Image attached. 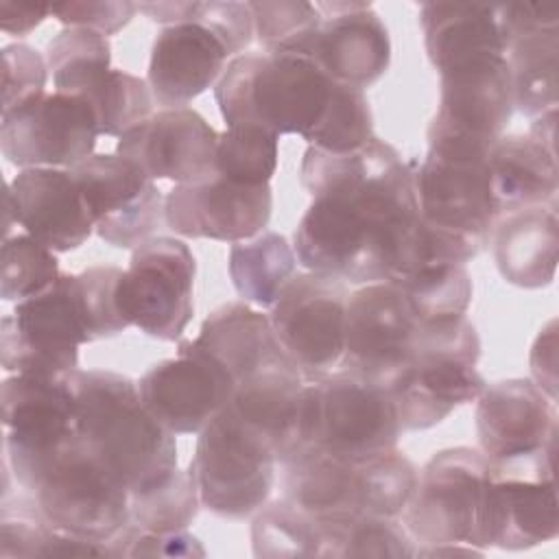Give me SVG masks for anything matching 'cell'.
I'll use <instances>...</instances> for the list:
<instances>
[{
	"label": "cell",
	"mask_w": 559,
	"mask_h": 559,
	"mask_svg": "<svg viewBox=\"0 0 559 559\" xmlns=\"http://www.w3.org/2000/svg\"><path fill=\"white\" fill-rule=\"evenodd\" d=\"M299 179L312 199L293 234L301 266L358 286L402 271L421 216L413 168L389 142L347 153L308 146Z\"/></svg>",
	"instance_id": "obj_1"
},
{
	"label": "cell",
	"mask_w": 559,
	"mask_h": 559,
	"mask_svg": "<svg viewBox=\"0 0 559 559\" xmlns=\"http://www.w3.org/2000/svg\"><path fill=\"white\" fill-rule=\"evenodd\" d=\"M79 441L129 489H148L177 469V441L142 404L138 382L109 369L68 376Z\"/></svg>",
	"instance_id": "obj_2"
},
{
	"label": "cell",
	"mask_w": 559,
	"mask_h": 559,
	"mask_svg": "<svg viewBox=\"0 0 559 559\" xmlns=\"http://www.w3.org/2000/svg\"><path fill=\"white\" fill-rule=\"evenodd\" d=\"M334 85L308 57L247 50L227 63L214 98L227 127L258 124L308 140L328 111Z\"/></svg>",
	"instance_id": "obj_3"
},
{
	"label": "cell",
	"mask_w": 559,
	"mask_h": 559,
	"mask_svg": "<svg viewBox=\"0 0 559 559\" xmlns=\"http://www.w3.org/2000/svg\"><path fill=\"white\" fill-rule=\"evenodd\" d=\"M280 467L282 498L321 522L360 515L400 518L419 474L397 448L367 461H345L306 448L282 461Z\"/></svg>",
	"instance_id": "obj_4"
},
{
	"label": "cell",
	"mask_w": 559,
	"mask_h": 559,
	"mask_svg": "<svg viewBox=\"0 0 559 559\" xmlns=\"http://www.w3.org/2000/svg\"><path fill=\"white\" fill-rule=\"evenodd\" d=\"M480 336L461 317L421 321L408 365L386 384L402 430H428L485 389L478 373Z\"/></svg>",
	"instance_id": "obj_5"
},
{
	"label": "cell",
	"mask_w": 559,
	"mask_h": 559,
	"mask_svg": "<svg viewBox=\"0 0 559 559\" xmlns=\"http://www.w3.org/2000/svg\"><path fill=\"white\" fill-rule=\"evenodd\" d=\"M400 435L402 424L389 389L338 369L304 384L299 445L293 454L314 448L336 459L367 461L395 450Z\"/></svg>",
	"instance_id": "obj_6"
},
{
	"label": "cell",
	"mask_w": 559,
	"mask_h": 559,
	"mask_svg": "<svg viewBox=\"0 0 559 559\" xmlns=\"http://www.w3.org/2000/svg\"><path fill=\"white\" fill-rule=\"evenodd\" d=\"M188 467L203 509L225 520H249L271 498L277 454L269 439L225 406L199 432Z\"/></svg>",
	"instance_id": "obj_7"
},
{
	"label": "cell",
	"mask_w": 559,
	"mask_h": 559,
	"mask_svg": "<svg viewBox=\"0 0 559 559\" xmlns=\"http://www.w3.org/2000/svg\"><path fill=\"white\" fill-rule=\"evenodd\" d=\"M491 146L454 135L428 138V153L413 168L417 207L426 225L483 247L489 242L500 218L489 175Z\"/></svg>",
	"instance_id": "obj_8"
},
{
	"label": "cell",
	"mask_w": 559,
	"mask_h": 559,
	"mask_svg": "<svg viewBox=\"0 0 559 559\" xmlns=\"http://www.w3.org/2000/svg\"><path fill=\"white\" fill-rule=\"evenodd\" d=\"M35 513L52 528L105 544L129 522V489L79 441L44 465L31 489Z\"/></svg>",
	"instance_id": "obj_9"
},
{
	"label": "cell",
	"mask_w": 559,
	"mask_h": 559,
	"mask_svg": "<svg viewBox=\"0 0 559 559\" xmlns=\"http://www.w3.org/2000/svg\"><path fill=\"white\" fill-rule=\"evenodd\" d=\"M555 452L509 463H489L483 489L474 548L528 550L559 535V500L555 480Z\"/></svg>",
	"instance_id": "obj_10"
},
{
	"label": "cell",
	"mask_w": 559,
	"mask_h": 559,
	"mask_svg": "<svg viewBox=\"0 0 559 559\" xmlns=\"http://www.w3.org/2000/svg\"><path fill=\"white\" fill-rule=\"evenodd\" d=\"M489 461L474 448H445L417 474L415 491L400 515L406 533L426 557L443 546H472Z\"/></svg>",
	"instance_id": "obj_11"
},
{
	"label": "cell",
	"mask_w": 559,
	"mask_h": 559,
	"mask_svg": "<svg viewBox=\"0 0 559 559\" xmlns=\"http://www.w3.org/2000/svg\"><path fill=\"white\" fill-rule=\"evenodd\" d=\"M85 343L92 338L72 273L15 304L0 323V362L9 373L68 378L79 369V347Z\"/></svg>",
	"instance_id": "obj_12"
},
{
	"label": "cell",
	"mask_w": 559,
	"mask_h": 559,
	"mask_svg": "<svg viewBox=\"0 0 559 559\" xmlns=\"http://www.w3.org/2000/svg\"><path fill=\"white\" fill-rule=\"evenodd\" d=\"M4 465L28 491L39 472L76 439L74 393L68 378L13 373L0 384Z\"/></svg>",
	"instance_id": "obj_13"
},
{
	"label": "cell",
	"mask_w": 559,
	"mask_h": 559,
	"mask_svg": "<svg viewBox=\"0 0 559 559\" xmlns=\"http://www.w3.org/2000/svg\"><path fill=\"white\" fill-rule=\"evenodd\" d=\"M349 293L343 280L306 271L293 275L271 306L275 336L304 382H317L341 365Z\"/></svg>",
	"instance_id": "obj_14"
},
{
	"label": "cell",
	"mask_w": 559,
	"mask_h": 559,
	"mask_svg": "<svg viewBox=\"0 0 559 559\" xmlns=\"http://www.w3.org/2000/svg\"><path fill=\"white\" fill-rule=\"evenodd\" d=\"M197 260L190 247L155 236L133 249L120 280V306L131 325L157 341H181L194 314Z\"/></svg>",
	"instance_id": "obj_15"
},
{
	"label": "cell",
	"mask_w": 559,
	"mask_h": 559,
	"mask_svg": "<svg viewBox=\"0 0 559 559\" xmlns=\"http://www.w3.org/2000/svg\"><path fill=\"white\" fill-rule=\"evenodd\" d=\"M98 138L92 105L63 92L0 114V151L20 168H74L94 155Z\"/></svg>",
	"instance_id": "obj_16"
},
{
	"label": "cell",
	"mask_w": 559,
	"mask_h": 559,
	"mask_svg": "<svg viewBox=\"0 0 559 559\" xmlns=\"http://www.w3.org/2000/svg\"><path fill=\"white\" fill-rule=\"evenodd\" d=\"M96 234L116 249H138L164 223V194L151 177L122 155L94 153L70 168Z\"/></svg>",
	"instance_id": "obj_17"
},
{
	"label": "cell",
	"mask_w": 559,
	"mask_h": 559,
	"mask_svg": "<svg viewBox=\"0 0 559 559\" xmlns=\"http://www.w3.org/2000/svg\"><path fill=\"white\" fill-rule=\"evenodd\" d=\"M229 371L203 347L179 341L175 358L155 362L138 380L142 404L173 435H199L234 395Z\"/></svg>",
	"instance_id": "obj_18"
},
{
	"label": "cell",
	"mask_w": 559,
	"mask_h": 559,
	"mask_svg": "<svg viewBox=\"0 0 559 559\" xmlns=\"http://www.w3.org/2000/svg\"><path fill=\"white\" fill-rule=\"evenodd\" d=\"M419 319L393 282L365 284L349 293L341 369L389 384L415 347Z\"/></svg>",
	"instance_id": "obj_19"
},
{
	"label": "cell",
	"mask_w": 559,
	"mask_h": 559,
	"mask_svg": "<svg viewBox=\"0 0 559 559\" xmlns=\"http://www.w3.org/2000/svg\"><path fill=\"white\" fill-rule=\"evenodd\" d=\"M214 127L192 107L159 109L118 138L116 153L133 162L146 177L175 186L203 183L216 177Z\"/></svg>",
	"instance_id": "obj_20"
},
{
	"label": "cell",
	"mask_w": 559,
	"mask_h": 559,
	"mask_svg": "<svg viewBox=\"0 0 559 559\" xmlns=\"http://www.w3.org/2000/svg\"><path fill=\"white\" fill-rule=\"evenodd\" d=\"M271 186H242L221 175L203 183L173 186L164 199V223L183 238L242 242L269 225Z\"/></svg>",
	"instance_id": "obj_21"
},
{
	"label": "cell",
	"mask_w": 559,
	"mask_h": 559,
	"mask_svg": "<svg viewBox=\"0 0 559 559\" xmlns=\"http://www.w3.org/2000/svg\"><path fill=\"white\" fill-rule=\"evenodd\" d=\"M476 435L489 463H509L557 448V406L533 380L485 384L476 397Z\"/></svg>",
	"instance_id": "obj_22"
},
{
	"label": "cell",
	"mask_w": 559,
	"mask_h": 559,
	"mask_svg": "<svg viewBox=\"0 0 559 559\" xmlns=\"http://www.w3.org/2000/svg\"><path fill=\"white\" fill-rule=\"evenodd\" d=\"M439 76V107L426 138L454 135L496 144L515 111L507 57H485Z\"/></svg>",
	"instance_id": "obj_23"
},
{
	"label": "cell",
	"mask_w": 559,
	"mask_h": 559,
	"mask_svg": "<svg viewBox=\"0 0 559 559\" xmlns=\"http://www.w3.org/2000/svg\"><path fill=\"white\" fill-rule=\"evenodd\" d=\"M231 59V46L199 15V9L192 22L164 26L153 41L146 74L155 105L162 109L188 107L218 83Z\"/></svg>",
	"instance_id": "obj_24"
},
{
	"label": "cell",
	"mask_w": 559,
	"mask_h": 559,
	"mask_svg": "<svg viewBox=\"0 0 559 559\" xmlns=\"http://www.w3.org/2000/svg\"><path fill=\"white\" fill-rule=\"evenodd\" d=\"M323 22L310 59L341 85L362 90L384 76L391 37L369 2H317Z\"/></svg>",
	"instance_id": "obj_25"
},
{
	"label": "cell",
	"mask_w": 559,
	"mask_h": 559,
	"mask_svg": "<svg viewBox=\"0 0 559 559\" xmlns=\"http://www.w3.org/2000/svg\"><path fill=\"white\" fill-rule=\"evenodd\" d=\"M7 194L24 234L55 253L79 249L96 231L70 168H22Z\"/></svg>",
	"instance_id": "obj_26"
},
{
	"label": "cell",
	"mask_w": 559,
	"mask_h": 559,
	"mask_svg": "<svg viewBox=\"0 0 559 559\" xmlns=\"http://www.w3.org/2000/svg\"><path fill=\"white\" fill-rule=\"evenodd\" d=\"M194 343L229 371L236 386L273 369L297 367L275 336L269 314L245 301L214 308L201 323Z\"/></svg>",
	"instance_id": "obj_27"
},
{
	"label": "cell",
	"mask_w": 559,
	"mask_h": 559,
	"mask_svg": "<svg viewBox=\"0 0 559 559\" xmlns=\"http://www.w3.org/2000/svg\"><path fill=\"white\" fill-rule=\"evenodd\" d=\"M419 26L426 55L439 74L485 57H507L496 4L426 2Z\"/></svg>",
	"instance_id": "obj_28"
},
{
	"label": "cell",
	"mask_w": 559,
	"mask_h": 559,
	"mask_svg": "<svg viewBox=\"0 0 559 559\" xmlns=\"http://www.w3.org/2000/svg\"><path fill=\"white\" fill-rule=\"evenodd\" d=\"M489 240L504 282L518 288L552 284L559 262L557 205H533L500 216Z\"/></svg>",
	"instance_id": "obj_29"
},
{
	"label": "cell",
	"mask_w": 559,
	"mask_h": 559,
	"mask_svg": "<svg viewBox=\"0 0 559 559\" xmlns=\"http://www.w3.org/2000/svg\"><path fill=\"white\" fill-rule=\"evenodd\" d=\"M491 190L498 216L533 205H557L559 173L555 148L533 135H500L489 151Z\"/></svg>",
	"instance_id": "obj_30"
},
{
	"label": "cell",
	"mask_w": 559,
	"mask_h": 559,
	"mask_svg": "<svg viewBox=\"0 0 559 559\" xmlns=\"http://www.w3.org/2000/svg\"><path fill=\"white\" fill-rule=\"evenodd\" d=\"M513 105L520 114L537 118L557 109L559 28L531 31L507 44Z\"/></svg>",
	"instance_id": "obj_31"
},
{
	"label": "cell",
	"mask_w": 559,
	"mask_h": 559,
	"mask_svg": "<svg viewBox=\"0 0 559 559\" xmlns=\"http://www.w3.org/2000/svg\"><path fill=\"white\" fill-rule=\"evenodd\" d=\"M297 255L286 236L260 231L229 249V277L242 301L271 308L284 284L295 275Z\"/></svg>",
	"instance_id": "obj_32"
},
{
	"label": "cell",
	"mask_w": 559,
	"mask_h": 559,
	"mask_svg": "<svg viewBox=\"0 0 559 559\" xmlns=\"http://www.w3.org/2000/svg\"><path fill=\"white\" fill-rule=\"evenodd\" d=\"M46 63L55 92L85 98L111 70V44L107 37L63 28L46 46Z\"/></svg>",
	"instance_id": "obj_33"
},
{
	"label": "cell",
	"mask_w": 559,
	"mask_h": 559,
	"mask_svg": "<svg viewBox=\"0 0 559 559\" xmlns=\"http://www.w3.org/2000/svg\"><path fill=\"white\" fill-rule=\"evenodd\" d=\"M323 526L286 498L266 502L251 522V548L255 557H321Z\"/></svg>",
	"instance_id": "obj_34"
},
{
	"label": "cell",
	"mask_w": 559,
	"mask_h": 559,
	"mask_svg": "<svg viewBox=\"0 0 559 559\" xmlns=\"http://www.w3.org/2000/svg\"><path fill=\"white\" fill-rule=\"evenodd\" d=\"M389 282L397 286L419 323L465 314L474 293L465 264H426Z\"/></svg>",
	"instance_id": "obj_35"
},
{
	"label": "cell",
	"mask_w": 559,
	"mask_h": 559,
	"mask_svg": "<svg viewBox=\"0 0 559 559\" xmlns=\"http://www.w3.org/2000/svg\"><path fill=\"white\" fill-rule=\"evenodd\" d=\"M321 557H417V546L400 518L360 515L349 520L321 522Z\"/></svg>",
	"instance_id": "obj_36"
},
{
	"label": "cell",
	"mask_w": 559,
	"mask_h": 559,
	"mask_svg": "<svg viewBox=\"0 0 559 559\" xmlns=\"http://www.w3.org/2000/svg\"><path fill=\"white\" fill-rule=\"evenodd\" d=\"M201 498L194 476L188 469H175L166 480L129 493V515L135 526L151 533L186 531L199 515Z\"/></svg>",
	"instance_id": "obj_37"
},
{
	"label": "cell",
	"mask_w": 559,
	"mask_h": 559,
	"mask_svg": "<svg viewBox=\"0 0 559 559\" xmlns=\"http://www.w3.org/2000/svg\"><path fill=\"white\" fill-rule=\"evenodd\" d=\"M253 15V33L264 52L299 55L312 52L321 28V13L312 2L304 0H262L249 2Z\"/></svg>",
	"instance_id": "obj_38"
},
{
	"label": "cell",
	"mask_w": 559,
	"mask_h": 559,
	"mask_svg": "<svg viewBox=\"0 0 559 559\" xmlns=\"http://www.w3.org/2000/svg\"><path fill=\"white\" fill-rule=\"evenodd\" d=\"M280 135L258 127H225L216 142V173L242 186H269L277 170Z\"/></svg>",
	"instance_id": "obj_39"
},
{
	"label": "cell",
	"mask_w": 559,
	"mask_h": 559,
	"mask_svg": "<svg viewBox=\"0 0 559 559\" xmlns=\"http://www.w3.org/2000/svg\"><path fill=\"white\" fill-rule=\"evenodd\" d=\"M92 105L98 133L120 138L153 116V94L144 79L111 68L109 74L85 96Z\"/></svg>",
	"instance_id": "obj_40"
},
{
	"label": "cell",
	"mask_w": 559,
	"mask_h": 559,
	"mask_svg": "<svg viewBox=\"0 0 559 559\" xmlns=\"http://www.w3.org/2000/svg\"><path fill=\"white\" fill-rule=\"evenodd\" d=\"M59 260L52 249L28 234L7 236L2 242L0 295L4 301H24L48 290L57 277Z\"/></svg>",
	"instance_id": "obj_41"
},
{
	"label": "cell",
	"mask_w": 559,
	"mask_h": 559,
	"mask_svg": "<svg viewBox=\"0 0 559 559\" xmlns=\"http://www.w3.org/2000/svg\"><path fill=\"white\" fill-rule=\"evenodd\" d=\"M373 138V116L365 92L336 83L321 124L306 142L330 153H347Z\"/></svg>",
	"instance_id": "obj_42"
},
{
	"label": "cell",
	"mask_w": 559,
	"mask_h": 559,
	"mask_svg": "<svg viewBox=\"0 0 559 559\" xmlns=\"http://www.w3.org/2000/svg\"><path fill=\"white\" fill-rule=\"evenodd\" d=\"M122 273L124 269L118 266H90L74 275L79 304L92 341L116 336L131 325L120 306Z\"/></svg>",
	"instance_id": "obj_43"
},
{
	"label": "cell",
	"mask_w": 559,
	"mask_h": 559,
	"mask_svg": "<svg viewBox=\"0 0 559 559\" xmlns=\"http://www.w3.org/2000/svg\"><path fill=\"white\" fill-rule=\"evenodd\" d=\"M50 70L46 57L28 44L15 41L2 48V111L7 114L46 94Z\"/></svg>",
	"instance_id": "obj_44"
},
{
	"label": "cell",
	"mask_w": 559,
	"mask_h": 559,
	"mask_svg": "<svg viewBox=\"0 0 559 559\" xmlns=\"http://www.w3.org/2000/svg\"><path fill=\"white\" fill-rule=\"evenodd\" d=\"M135 13L138 4L129 0H79L50 4V15L68 28L94 31L103 37L122 31Z\"/></svg>",
	"instance_id": "obj_45"
},
{
	"label": "cell",
	"mask_w": 559,
	"mask_h": 559,
	"mask_svg": "<svg viewBox=\"0 0 559 559\" xmlns=\"http://www.w3.org/2000/svg\"><path fill=\"white\" fill-rule=\"evenodd\" d=\"M111 557H205L203 544L188 531L151 533L129 522L111 542H107Z\"/></svg>",
	"instance_id": "obj_46"
},
{
	"label": "cell",
	"mask_w": 559,
	"mask_h": 559,
	"mask_svg": "<svg viewBox=\"0 0 559 559\" xmlns=\"http://www.w3.org/2000/svg\"><path fill=\"white\" fill-rule=\"evenodd\" d=\"M498 7V22L509 44L518 35L531 31L559 28V9L555 4H533V2H507Z\"/></svg>",
	"instance_id": "obj_47"
},
{
	"label": "cell",
	"mask_w": 559,
	"mask_h": 559,
	"mask_svg": "<svg viewBox=\"0 0 559 559\" xmlns=\"http://www.w3.org/2000/svg\"><path fill=\"white\" fill-rule=\"evenodd\" d=\"M531 373L535 384L550 397L557 400V321H548L539 330L531 349Z\"/></svg>",
	"instance_id": "obj_48"
},
{
	"label": "cell",
	"mask_w": 559,
	"mask_h": 559,
	"mask_svg": "<svg viewBox=\"0 0 559 559\" xmlns=\"http://www.w3.org/2000/svg\"><path fill=\"white\" fill-rule=\"evenodd\" d=\"M50 15V4L0 0V28L7 35L24 37Z\"/></svg>",
	"instance_id": "obj_49"
},
{
	"label": "cell",
	"mask_w": 559,
	"mask_h": 559,
	"mask_svg": "<svg viewBox=\"0 0 559 559\" xmlns=\"http://www.w3.org/2000/svg\"><path fill=\"white\" fill-rule=\"evenodd\" d=\"M199 2L197 0H168V2H140L138 11L144 13L148 20L159 22L164 26L170 24H181V22H192L197 15Z\"/></svg>",
	"instance_id": "obj_50"
}]
</instances>
